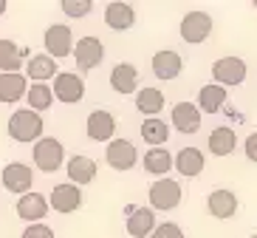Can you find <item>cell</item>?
I'll return each mask as SVG.
<instances>
[{"label":"cell","mask_w":257,"mask_h":238,"mask_svg":"<svg viewBox=\"0 0 257 238\" xmlns=\"http://www.w3.org/2000/svg\"><path fill=\"white\" fill-rule=\"evenodd\" d=\"M43 131H46L43 114H34L29 108H17L15 114L9 116V136L15 139V142H23V145L40 142Z\"/></svg>","instance_id":"6da1fadb"},{"label":"cell","mask_w":257,"mask_h":238,"mask_svg":"<svg viewBox=\"0 0 257 238\" xmlns=\"http://www.w3.org/2000/svg\"><path fill=\"white\" fill-rule=\"evenodd\" d=\"M31 159H34V168L40 173H57L65 162V145L54 136H43L40 142H34Z\"/></svg>","instance_id":"7a4b0ae2"},{"label":"cell","mask_w":257,"mask_h":238,"mask_svg":"<svg viewBox=\"0 0 257 238\" xmlns=\"http://www.w3.org/2000/svg\"><path fill=\"white\" fill-rule=\"evenodd\" d=\"M147 199H150V210H175L181 204V185L175 182V179H156L147 190Z\"/></svg>","instance_id":"3957f363"},{"label":"cell","mask_w":257,"mask_h":238,"mask_svg":"<svg viewBox=\"0 0 257 238\" xmlns=\"http://www.w3.org/2000/svg\"><path fill=\"white\" fill-rule=\"evenodd\" d=\"M51 94H54V100H60L62 105H76L85 97V80L79 74H74V71H60L54 77Z\"/></svg>","instance_id":"277c9868"},{"label":"cell","mask_w":257,"mask_h":238,"mask_svg":"<svg viewBox=\"0 0 257 238\" xmlns=\"http://www.w3.org/2000/svg\"><path fill=\"white\" fill-rule=\"evenodd\" d=\"M43 46H46V54L51 60H62L74 54V31L65 23H54L46 29V37H43Z\"/></svg>","instance_id":"5b68a950"},{"label":"cell","mask_w":257,"mask_h":238,"mask_svg":"<svg viewBox=\"0 0 257 238\" xmlns=\"http://www.w3.org/2000/svg\"><path fill=\"white\" fill-rule=\"evenodd\" d=\"M0 182L9 193H17V196H26L31 193V185H34V170L23 162H9L3 173H0Z\"/></svg>","instance_id":"8992f818"},{"label":"cell","mask_w":257,"mask_h":238,"mask_svg":"<svg viewBox=\"0 0 257 238\" xmlns=\"http://www.w3.org/2000/svg\"><path fill=\"white\" fill-rule=\"evenodd\" d=\"M48 207L54 213H76V210L82 207V187L71 185V182H62V185H54L51 196H48Z\"/></svg>","instance_id":"52a82bcc"},{"label":"cell","mask_w":257,"mask_h":238,"mask_svg":"<svg viewBox=\"0 0 257 238\" xmlns=\"http://www.w3.org/2000/svg\"><path fill=\"white\" fill-rule=\"evenodd\" d=\"M178 31H181L184 43L198 46V43H204V40L212 34V17L206 15V12H187V15L181 17Z\"/></svg>","instance_id":"ba28073f"},{"label":"cell","mask_w":257,"mask_h":238,"mask_svg":"<svg viewBox=\"0 0 257 238\" xmlns=\"http://www.w3.org/2000/svg\"><path fill=\"white\" fill-rule=\"evenodd\" d=\"M105 162L110 165L113 170L124 173V170H133L139 162V150L130 139H113L107 142V150H105Z\"/></svg>","instance_id":"9c48e42d"},{"label":"cell","mask_w":257,"mask_h":238,"mask_svg":"<svg viewBox=\"0 0 257 238\" xmlns=\"http://www.w3.org/2000/svg\"><path fill=\"white\" fill-rule=\"evenodd\" d=\"M85 131H88V139H93V142H113L116 116L110 111H105V108H96L85 119Z\"/></svg>","instance_id":"30bf717a"},{"label":"cell","mask_w":257,"mask_h":238,"mask_svg":"<svg viewBox=\"0 0 257 238\" xmlns=\"http://www.w3.org/2000/svg\"><path fill=\"white\" fill-rule=\"evenodd\" d=\"M74 60L82 71H91V68H96V65H102V60H105V46H102V40L93 37V34L76 40Z\"/></svg>","instance_id":"8fae6325"},{"label":"cell","mask_w":257,"mask_h":238,"mask_svg":"<svg viewBox=\"0 0 257 238\" xmlns=\"http://www.w3.org/2000/svg\"><path fill=\"white\" fill-rule=\"evenodd\" d=\"M212 80L215 85L226 88V85H240L246 80V62L240 57H220L215 65H212Z\"/></svg>","instance_id":"7c38bea8"},{"label":"cell","mask_w":257,"mask_h":238,"mask_svg":"<svg viewBox=\"0 0 257 238\" xmlns=\"http://www.w3.org/2000/svg\"><path fill=\"white\" fill-rule=\"evenodd\" d=\"M17 218H23V221H29V224H40L43 218L48 215V196H43V193H37V190H31V193H26V196H20L17 199Z\"/></svg>","instance_id":"4fadbf2b"},{"label":"cell","mask_w":257,"mask_h":238,"mask_svg":"<svg viewBox=\"0 0 257 238\" xmlns=\"http://www.w3.org/2000/svg\"><path fill=\"white\" fill-rule=\"evenodd\" d=\"M159 227L156 221V213L150 207H130L127 210V221H124V230H127L130 238H150L153 230Z\"/></svg>","instance_id":"5bb4252c"},{"label":"cell","mask_w":257,"mask_h":238,"mask_svg":"<svg viewBox=\"0 0 257 238\" xmlns=\"http://www.w3.org/2000/svg\"><path fill=\"white\" fill-rule=\"evenodd\" d=\"M181 71H184V60H181V54L173 51V48H161V51L153 54V74L159 80H178L181 77Z\"/></svg>","instance_id":"9a60e30c"},{"label":"cell","mask_w":257,"mask_h":238,"mask_svg":"<svg viewBox=\"0 0 257 238\" xmlns=\"http://www.w3.org/2000/svg\"><path fill=\"white\" fill-rule=\"evenodd\" d=\"M136 23V9L130 3H121V0H113L105 6V26L113 31H127Z\"/></svg>","instance_id":"2e32d148"},{"label":"cell","mask_w":257,"mask_h":238,"mask_svg":"<svg viewBox=\"0 0 257 238\" xmlns=\"http://www.w3.org/2000/svg\"><path fill=\"white\" fill-rule=\"evenodd\" d=\"M170 119H173V128L178 133H195L201 128V111L192 102H175Z\"/></svg>","instance_id":"e0dca14e"},{"label":"cell","mask_w":257,"mask_h":238,"mask_svg":"<svg viewBox=\"0 0 257 238\" xmlns=\"http://www.w3.org/2000/svg\"><path fill=\"white\" fill-rule=\"evenodd\" d=\"M65 173H68V182L76 187H85L91 185L93 179H96V162L91 156H71L68 165H65Z\"/></svg>","instance_id":"ac0fdd59"},{"label":"cell","mask_w":257,"mask_h":238,"mask_svg":"<svg viewBox=\"0 0 257 238\" xmlns=\"http://www.w3.org/2000/svg\"><path fill=\"white\" fill-rule=\"evenodd\" d=\"M60 74V62L51 60L48 54H34L29 62H26V80L29 83H48Z\"/></svg>","instance_id":"d6986e66"},{"label":"cell","mask_w":257,"mask_h":238,"mask_svg":"<svg viewBox=\"0 0 257 238\" xmlns=\"http://www.w3.org/2000/svg\"><path fill=\"white\" fill-rule=\"evenodd\" d=\"M110 88L116 94H136L139 91V68L133 62H116L110 71Z\"/></svg>","instance_id":"ffe728a7"},{"label":"cell","mask_w":257,"mask_h":238,"mask_svg":"<svg viewBox=\"0 0 257 238\" xmlns=\"http://www.w3.org/2000/svg\"><path fill=\"white\" fill-rule=\"evenodd\" d=\"M206 210H209V215L226 221V218H232L237 213V196L232 190H212L206 196Z\"/></svg>","instance_id":"44dd1931"},{"label":"cell","mask_w":257,"mask_h":238,"mask_svg":"<svg viewBox=\"0 0 257 238\" xmlns=\"http://www.w3.org/2000/svg\"><path fill=\"white\" fill-rule=\"evenodd\" d=\"M204 165H206V159H204V153H201L198 147H181L178 156L173 159V168L187 179L201 176V173H204Z\"/></svg>","instance_id":"7402d4cb"},{"label":"cell","mask_w":257,"mask_h":238,"mask_svg":"<svg viewBox=\"0 0 257 238\" xmlns=\"http://www.w3.org/2000/svg\"><path fill=\"white\" fill-rule=\"evenodd\" d=\"M26 91H29L26 74H0V102L3 105H15L26 100Z\"/></svg>","instance_id":"603a6c76"},{"label":"cell","mask_w":257,"mask_h":238,"mask_svg":"<svg viewBox=\"0 0 257 238\" xmlns=\"http://www.w3.org/2000/svg\"><path fill=\"white\" fill-rule=\"evenodd\" d=\"M136 111H142L147 119H156L164 111V94H161V88H150V85L139 88L136 91Z\"/></svg>","instance_id":"cb8c5ba5"},{"label":"cell","mask_w":257,"mask_h":238,"mask_svg":"<svg viewBox=\"0 0 257 238\" xmlns=\"http://www.w3.org/2000/svg\"><path fill=\"white\" fill-rule=\"evenodd\" d=\"M26 51L20 46H15L12 40H0V74H20L23 68Z\"/></svg>","instance_id":"d4e9b609"},{"label":"cell","mask_w":257,"mask_h":238,"mask_svg":"<svg viewBox=\"0 0 257 238\" xmlns=\"http://www.w3.org/2000/svg\"><path fill=\"white\" fill-rule=\"evenodd\" d=\"M226 88H220V85H204L201 91H198V111H204V114H218L220 108L226 105Z\"/></svg>","instance_id":"484cf974"},{"label":"cell","mask_w":257,"mask_h":238,"mask_svg":"<svg viewBox=\"0 0 257 238\" xmlns=\"http://www.w3.org/2000/svg\"><path fill=\"white\" fill-rule=\"evenodd\" d=\"M209 153L212 156H229L237 147V133L232 131V128H226V125H220V128H215V131L209 133Z\"/></svg>","instance_id":"4316f807"},{"label":"cell","mask_w":257,"mask_h":238,"mask_svg":"<svg viewBox=\"0 0 257 238\" xmlns=\"http://www.w3.org/2000/svg\"><path fill=\"white\" fill-rule=\"evenodd\" d=\"M26 105H29V111H34V114H43V111H48V108L54 105L51 85H46V83L29 85V91H26Z\"/></svg>","instance_id":"83f0119b"},{"label":"cell","mask_w":257,"mask_h":238,"mask_svg":"<svg viewBox=\"0 0 257 238\" xmlns=\"http://www.w3.org/2000/svg\"><path fill=\"white\" fill-rule=\"evenodd\" d=\"M144 170L150 173V176H161L164 179L170 170H173V156L167 153L164 147H150L147 153H144Z\"/></svg>","instance_id":"f1b7e54d"},{"label":"cell","mask_w":257,"mask_h":238,"mask_svg":"<svg viewBox=\"0 0 257 238\" xmlns=\"http://www.w3.org/2000/svg\"><path fill=\"white\" fill-rule=\"evenodd\" d=\"M139 133H142V139L153 147H161L167 139H170V128H167V122L159 119V116H156V119H144L142 128H139Z\"/></svg>","instance_id":"f546056e"},{"label":"cell","mask_w":257,"mask_h":238,"mask_svg":"<svg viewBox=\"0 0 257 238\" xmlns=\"http://www.w3.org/2000/svg\"><path fill=\"white\" fill-rule=\"evenodd\" d=\"M60 9H62V15L71 17V20H82V17L91 15L93 3H91V0H62Z\"/></svg>","instance_id":"4dcf8cb0"},{"label":"cell","mask_w":257,"mask_h":238,"mask_svg":"<svg viewBox=\"0 0 257 238\" xmlns=\"http://www.w3.org/2000/svg\"><path fill=\"white\" fill-rule=\"evenodd\" d=\"M150 238H187L184 235V230L178 227V224H173V221H161L156 230H153V235Z\"/></svg>","instance_id":"1f68e13d"},{"label":"cell","mask_w":257,"mask_h":238,"mask_svg":"<svg viewBox=\"0 0 257 238\" xmlns=\"http://www.w3.org/2000/svg\"><path fill=\"white\" fill-rule=\"evenodd\" d=\"M20 238H54V230L48 227V224H43V221H40V224H29Z\"/></svg>","instance_id":"d6a6232c"},{"label":"cell","mask_w":257,"mask_h":238,"mask_svg":"<svg viewBox=\"0 0 257 238\" xmlns=\"http://www.w3.org/2000/svg\"><path fill=\"white\" fill-rule=\"evenodd\" d=\"M243 147H246V156H249V162H257V131L246 136V142H243Z\"/></svg>","instance_id":"836d02e7"},{"label":"cell","mask_w":257,"mask_h":238,"mask_svg":"<svg viewBox=\"0 0 257 238\" xmlns=\"http://www.w3.org/2000/svg\"><path fill=\"white\" fill-rule=\"evenodd\" d=\"M6 9H9V3H6V0H0V17L6 15Z\"/></svg>","instance_id":"e575fe53"},{"label":"cell","mask_w":257,"mask_h":238,"mask_svg":"<svg viewBox=\"0 0 257 238\" xmlns=\"http://www.w3.org/2000/svg\"><path fill=\"white\" fill-rule=\"evenodd\" d=\"M249 238H257V235H249Z\"/></svg>","instance_id":"d590c367"},{"label":"cell","mask_w":257,"mask_h":238,"mask_svg":"<svg viewBox=\"0 0 257 238\" xmlns=\"http://www.w3.org/2000/svg\"><path fill=\"white\" fill-rule=\"evenodd\" d=\"M254 9H257V3H254Z\"/></svg>","instance_id":"8d00e7d4"}]
</instances>
